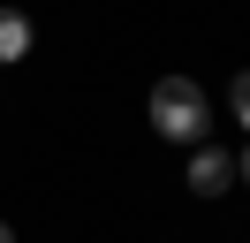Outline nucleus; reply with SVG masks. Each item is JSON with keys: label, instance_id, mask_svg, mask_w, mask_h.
<instances>
[{"label": "nucleus", "instance_id": "nucleus-3", "mask_svg": "<svg viewBox=\"0 0 250 243\" xmlns=\"http://www.w3.org/2000/svg\"><path fill=\"white\" fill-rule=\"evenodd\" d=\"M23 53H31V15L0 8V61H23Z\"/></svg>", "mask_w": 250, "mask_h": 243}, {"label": "nucleus", "instance_id": "nucleus-4", "mask_svg": "<svg viewBox=\"0 0 250 243\" xmlns=\"http://www.w3.org/2000/svg\"><path fill=\"white\" fill-rule=\"evenodd\" d=\"M228 106H235V122L250 129V76H235V84H228Z\"/></svg>", "mask_w": 250, "mask_h": 243}, {"label": "nucleus", "instance_id": "nucleus-1", "mask_svg": "<svg viewBox=\"0 0 250 243\" xmlns=\"http://www.w3.org/2000/svg\"><path fill=\"white\" fill-rule=\"evenodd\" d=\"M205 122H212V106H205L197 76H159L152 84V129L167 145H205Z\"/></svg>", "mask_w": 250, "mask_h": 243}, {"label": "nucleus", "instance_id": "nucleus-5", "mask_svg": "<svg viewBox=\"0 0 250 243\" xmlns=\"http://www.w3.org/2000/svg\"><path fill=\"white\" fill-rule=\"evenodd\" d=\"M235 182H250V145H243V160H235Z\"/></svg>", "mask_w": 250, "mask_h": 243}, {"label": "nucleus", "instance_id": "nucleus-2", "mask_svg": "<svg viewBox=\"0 0 250 243\" xmlns=\"http://www.w3.org/2000/svg\"><path fill=\"white\" fill-rule=\"evenodd\" d=\"M235 182V152H220V145H197V160H189V190L197 197H220Z\"/></svg>", "mask_w": 250, "mask_h": 243}, {"label": "nucleus", "instance_id": "nucleus-6", "mask_svg": "<svg viewBox=\"0 0 250 243\" xmlns=\"http://www.w3.org/2000/svg\"><path fill=\"white\" fill-rule=\"evenodd\" d=\"M0 243H16V228H8V220H0Z\"/></svg>", "mask_w": 250, "mask_h": 243}]
</instances>
